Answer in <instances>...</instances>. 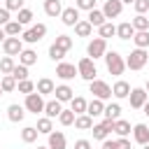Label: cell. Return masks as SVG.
<instances>
[{
	"instance_id": "d6986e66",
	"label": "cell",
	"mask_w": 149,
	"mask_h": 149,
	"mask_svg": "<svg viewBox=\"0 0 149 149\" xmlns=\"http://www.w3.org/2000/svg\"><path fill=\"white\" fill-rule=\"evenodd\" d=\"M133 35H135V28H133L130 21H123V23L116 26V37L119 40H133Z\"/></svg>"
},
{
	"instance_id": "4fadbf2b",
	"label": "cell",
	"mask_w": 149,
	"mask_h": 149,
	"mask_svg": "<svg viewBox=\"0 0 149 149\" xmlns=\"http://www.w3.org/2000/svg\"><path fill=\"white\" fill-rule=\"evenodd\" d=\"M61 21L65 23V26H70V28H74L81 19H79V9L77 7H65L63 9V14H61Z\"/></svg>"
},
{
	"instance_id": "6f0895ef",
	"label": "cell",
	"mask_w": 149,
	"mask_h": 149,
	"mask_svg": "<svg viewBox=\"0 0 149 149\" xmlns=\"http://www.w3.org/2000/svg\"><path fill=\"white\" fill-rule=\"evenodd\" d=\"M142 149H149V142H147V144H142Z\"/></svg>"
},
{
	"instance_id": "6125c7cd",
	"label": "cell",
	"mask_w": 149,
	"mask_h": 149,
	"mask_svg": "<svg viewBox=\"0 0 149 149\" xmlns=\"http://www.w3.org/2000/svg\"><path fill=\"white\" fill-rule=\"evenodd\" d=\"M147 65H149V61H147Z\"/></svg>"
},
{
	"instance_id": "74e56055",
	"label": "cell",
	"mask_w": 149,
	"mask_h": 149,
	"mask_svg": "<svg viewBox=\"0 0 149 149\" xmlns=\"http://www.w3.org/2000/svg\"><path fill=\"white\" fill-rule=\"evenodd\" d=\"M12 77L16 79V81H23V79H28V65H14V70H12Z\"/></svg>"
},
{
	"instance_id": "f1b7e54d",
	"label": "cell",
	"mask_w": 149,
	"mask_h": 149,
	"mask_svg": "<svg viewBox=\"0 0 149 149\" xmlns=\"http://www.w3.org/2000/svg\"><path fill=\"white\" fill-rule=\"evenodd\" d=\"M37 135H40L37 126H26V128L21 130V140H23V142H28V144H30V142H35V140H37Z\"/></svg>"
},
{
	"instance_id": "cb8c5ba5",
	"label": "cell",
	"mask_w": 149,
	"mask_h": 149,
	"mask_svg": "<svg viewBox=\"0 0 149 149\" xmlns=\"http://www.w3.org/2000/svg\"><path fill=\"white\" fill-rule=\"evenodd\" d=\"M133 42L137 49H149V30H135Z\"/></svg>"
},
{
	"instance_id": "f35d334b",
	"label": "cell",
	"mask_w": 149,
	"mask_h": 149,
	"mask_svg": "<svg viewBox=\"0 0 149 149\" xmlns=\"http://www.w3.org/2000/svg\"><path fill=\"white\" fill-rule=\"evenodd\" d=\"M74 119H77V114H74L72 109H63V112L58 114V121H61L63 126H72V123H74Z\"/></svg>"
},
{
	"instance_id": "836d02e7",
	"label": "cell",
	"mask_w": 149,
	"mask_h": 149,
	"mask_svg": "<svg viewBox=\"0 0 149 149\" xmlns=\"http://www.w3.org/2000/svg\"><path fill=\"white\" fill-rule=\"evenodd\" d=\"M21 30H23V26H21L19 21H9V23L5 26V33H7V37H19V35H21Z\"/></svg>"
},
{
	"instance_id": "ba28073f",
	"label": "cell",
	"mask_w": 149,
	"mask_h": 149,
	"mask_svg": "<svg viewBox=\"0 0 149 149\" xmlns=\"http://www.w3.org/2000/svg\"><path fill=\"white\" fill-rule=\"evenodd\" d=\"M91 130H93V140H100V142H102V140H107V135L114 130V121H112V119H105V121H100L98 126H93Z\"/></svg>"
},
{
	"instance_id": "91938a15",
	"label": "cell",
	"mask_w": 149,
	"mask_h": 149,
	"mask_svg": "<svg viewBox=\"0 0 149 149\" xmlns=\"http://www.w3.org/2000/svg\"><path fill=\"white\" fill-rule=\"evenodd\" d=\"M37 149H49V147H37Z\"/></svg>"
},
{
	"instance_id": "7dc6e473",
	"label": "cell",
	"mask_w": 149,
	"mask_h": 149,
	"mask_svg": "<svg viewBox=\"0 0 149 149\" xmlns=\"http://www.w3.org/2000/svg\"><path fill=\"white\" fill-rule=\"evenodd\" d=\"M23 2H26V0H7L5 7H7L9 12H19V9H23Z\"/></svg>"
},
{
	"instance_id": "2e32d148",
	"label": "cell",
	"mask_w": 149,
	"mask_h": 149,
	"mask_svg": "<svg viewBox=\"0 0 149 149\" xmlns=\"http://www.w3.org/2000/svg\"><path fill=\"white\" fill-rule=\"evenodd\" d=\"M47 137H49V144H47L49 149H65V147H68V142H65V135H63L61 130H51Z\"/></svg>"
},
{
	"instance_id": "30bf717a",
	"label": "cell",
	"mask_w": 149,
	"mask_h": 149,
	"mask_svg": "<svg viewBox=\"0 0 149 149\" xmlns=\"http://www.w3.org/2000/svg\"><path fill=\"white\" fill-rule=\"evenodd\" d=\"M79 74V70H77V65H72V63H58L56 65V77H61L63 81H70V79H74Z\"/></svg>"
},
{
	"instance_id": "8fae6325",
	"label": "cell",
	"mask_w": 149,
	"mask_h": 149,
	"mask_svg": "<svg viewBox=\"0 0 149 149\" xmlns=\"http://www.w3.org/2000/svg\"><path fill=\"white\" fill-rule=\"evenodd\" d=\"M130 107L133 109H142L144 107V102L149 100V93H147V88H130Z\"/></svg>"
},
{
	"instance_id": "816d5d0a",
	"label": "cell",
	"mask_w": 149,
	"mask_h": 149,
	"mask_svg": "<svg viewBox=\"0 0 149 149\" xmlns=\"http://www.w3.org/2000/svg\"><path fill=\"white\" fill-rule=\"evenodd\" d=\"M100 149H116V140H109V137L102 140V147Z\"/></svg>"
},
{
	"instance_id": "f907efd6",
	"label": "cell",
	"mask_w": 149,
	"mask_h": 149,
	"mask_svg": "<svg viewBox=\"0 0 149 149\" xmlns=\"http://www.w3.org/2000/svg\"><path fill=\"white\" fill-rule=\"evenodd\" d=\"M74 149H91V142L88 140H77L74 142Z\"/></svg>"
},
{
	"instance_id": "6da1fadb",
	"label": "cell",
	"mask_w": 149,
	"mask_h": 149,
	"mask_svg": "<svg viewBox=\"0 0 149 149\" xmlns=\"http://www.w3.org/2000/svg\"><path fill=\"white\" fill-rule=\"evenodd\" d=\"M105 65H107V72L109 74H123V70H126V61H123V56L119 54V51H107L105 56Z\"/></svg>"
},
{
	"instance_id": "680465c9",
	"label": "cell",
	"mask_w": 149,
	"mask_h": 149,
	"mask_svg": "<svg viewBox=\"0 0 149 149\" xmlns=\"http://www.w3.org/2000/svg\"><path fill=\"white\" fill-rule=\"evenodd\" d=\"M2 93H5V91H2V86H0V95H2Z\"/></svg>"
},
{
	"instance_id": "52a82bcc",
	"label": "cell",
	"mask_w": 149,
	"mask_h": 149,
	"mask_svg": "<svg viewBox=\"0 0 149 149\" xmlns=\"http://www.w3.org/2000/svg\"><path fill=\"white\" fill-rule=\"evenodd\" d=\"M44 35H47V26H44V23H35V26L28 28L26 33H21V40L28 42V44H35V42H40Z\"/></svg>"
},
{
	"instance_id": "ffe728a7",
	"label": "cell",
	"mask_w": 149,
	"mask_h": 149,
	"mask_svg": "<svg viewBox=\"0 0 149 149\" xmlns=\"http://www.w3.org/2000/svg\"><path fill=\"white\" fill-rule=\"evenodd\" d=\"M112 95L119 98V100H121V98H128V95H130V84L123 81V79H119V81L112 86Z\"/></svg>"
},
{
	"instance_id": "b9f144b4",
	"label": "cell",
	"mask_w": 149,
	"mask_h": 149,
	"mask_svg": "<svg viewBox=\"0 0 149 149\" xmlns=\"http://www.w3.org/2000/svg\"><path fill=\"white\" fill-rule=\"evenodd\" d=\"M65 54H68V51H63V49H61V47H56V44H51V47H49V58H51V61H58V63H61V61L65 58Z\"/></svg>"
},
{
	"instance_id": "7402d4cb",
	"label": "cell",
	"mask_w": 149,
	"mask_h": 149,
	"mask_svg": "<svg viewBox=\"0 0 149 149\" xmlns=\"http://www.w3.org/2000/svg\"><path fill=\"white\" fill-rule=\"evenodd\" d=\"M56 100H61V102H70L72 98H74V91L68 86V84H61V86H56Z\"/></svg>"
},
{
	"instance_id": "603a6c76",
	"label": "cell",
	"mask_w": 149,
	"mask_h": 149,
	"mask_svg": "<svg viewBox=\"0 0 149 149\" xmlns=\"http://www.w3.org/2000/svg\"><path fill=\"white\" fill-rule=\"evenodd\" d=\"M61 112H63V102H61V100H49V102L44 105V114H47L49 119H58Z\"/></svg>"
},
{
	"instance_id": "1f68e13d",
	"label": "cell",
	"mask_w": 149,
	"mask_h": 149,
	"mask_svg": "<svg viewBox=\"0 0 149 149\" xmlns=\"http://www.w3.org/2000/svg\"><path fill=\"white\" fill-rule=\"evenodd\" d=\"M98 33H100V37H105V40H107V37H114V35H116V26H114L112 21H105V23L98 28Z\"/></svg>"
},
{
	"instance_id": "8992f818",
	"label": "cell",
	"mask_w": 149,
	"mask_h": 149,
	"mask_svg": "<svg viewBox=\"0 0 149 149\" xmlns=\"http://www.w3.org/2000/svg\"><path fill=\"white\" fill-rule=\"evenodd\" d=\"M44 98H42V93H28L26 95V102H23V107H26V112H33V114H40V112H44Z\"/></svg>"
},
{
	"instance_id": "8d00e7d4",
	"label": "cell",
	"mask_w": 149,
	"mask_h": 149,
	"mask_svg": "<svg viewBox=\"0 0 149 149\" xmlns=\"http://www.w3.org/2000/svg\"><path fill=\"white\" fill-rule=\"evenodd\" d=\"M130 23H133L135 30H149V16H144V14H137Z\"/></svg>"
},
{
	"instance_id": "bcb514c9",
	"label": "cell",
	"mask_w": 149,
	"mask_h": 149,
	"mask_svg": "<svg viewBox=\"0 0 149 149\" xmlns=\"http://www.w3.org/2000/svg\"><path fill=\"white\" fill-rule=\"evenodd\" d=\"M133 7H135L137 14H144V12H149V0H135Z\"/></svg>"
},
{
	"instance_id": "f546056e",
	"label": "cell",
	"mask_w": 149,
	"mask_h": 149,
	"mask_svg": "<svg viewBox=\"0 0 149 149\" xmlns=\"http://www.w3.org/2000/svg\"><path fill=\"white\" fill-rule=\"evenodd\" d=\"M119 114H121V105L119 102H112V105H105V119H112V121H116L119 119Z\"/></svg>"
},
{
	"instance_id": "ac0fdd59",
	"label": "cell",
	"mask_w": 149,
	"mask_h": 149,
	"mask_svg": "<svg viewBox=\"0 0 149 149\" xmlns=\"http://www.w3.org/2000/svg\"><path fill=\"white\" fill-rule=\"evenodd\" d=\"M44 14L51 16V19L61 16V14H63V5H61V0H44Z\"/></svg>"
},
{
	"instance_id": "ab89813d",
	"label": "cell",
	"mask_w": 149,
	"mask_h": 149,
	"mask_svg": "<svg viewBox=\"0 0 149 149\" xmlns=\"http://www.w3.org/2000/svg\"><path fill=\"white\" fill-rule=\"evenodd\" d=\"M54 44H56V47H61L63 51H70V49H72V37H70V35H58Z\"/></svg>"
},
{
	"instance_id": "9f6ffc18",
	"label": "cell",
	"mask_w": 149,
	"mask_h": 149,
	"mask_svg": "<svg viewBox=\"0 0 149 149\" xmlns=\"http://www.w3.org/2000/svg\"><path fill=\"white\" fill-rule=\"evenodd\" d=\"M144 88H147V91H149V79H147V84H144Z\"/></svg>"
},
{
	"instance_id": "e0dca14e",
	"label": "cell",
	"mask_w": 149,
	"mask_h": 149,
	"mask_svg": "<svg viewBox=\"0 0 149 149\" xmlns=\"http://www.w3.org/2000/svg\"><path fill=\"white\" fill-rule=\"evenodd\" d=\"M86 114L93 116V119H95V116H102V114H105V102H102L100 98H93V100L86 105Z\"/></svg>"
},
{
	"instance_id": "277c9868",
	"label": "cell",
	"mask_w": 149,
	"mask_h": 149,
	"mask_svg": "<svg viewBox=\"0 0 149 149\" xmlns=\"http://www.w3.org/2000/svg\"><path fill=\"white\" fill-rule=\"evenodd\" d=\"M77 70H79V77H81V79H86V81H93V79H95V74H98L95 63H93V58H88V56H84V58L77 63Z\"/></svg>"
},
{
	"instance_id": "d4e9b609",
	"label": "cell",
	"mask_w": 149,
	"mask_h": 149,
	"mask_svg": "<svg viewBox=\"0 0 149 149\" xmlns=\"http://www.w3.org/2000/svg\"><path fill=\"white\" fill-rule=\"evenodd\" d=\"M105 19H107V16L102 14V9H91V12H88V19H86V21H88V23H91L93 28H100V26L105 23Z\"/></svg>"
},
{
	"instance_id": "681fc988",
	"label": "cell",
	"mask_w": 149,
	"mask_h": 149,
	"mask_svg": "<svg viewBox=\"0 0 149 149\" xmlns=\"http://www.w3.org/2000/svg\"><path fill=\"white\" fill-rule=\"evenodd\" d=\"M116 149H130V142H128L126 137H119V140H116Z\"/></svg>"
},
{
	"instance_id": "5b68a950",
	"label": "cell",
	"mask_w": 149,
	"mask_h": 149,
	"mask_svg": "<svg viewBox=\"0 0 149 149\" xmlns=\"http://www.w3.org/2000/svg\"><path fill=\"white\" fill-rule=\"evenodd\" d=\"M88 91L93 93V98H100V100L112 98V86H109L107 81H102V79H93V81H88Z\"/></svg>"
},
{
	"instance_id": "ee69618b",
	"label": "cell",
	"mask_w": 149,
	"mask_h": 149,
	"mask_svg": "<svg viewBox=\"0 0 149 149\" xmlns=\"http://www.w3.org/2000/svg\"><path fill=\"white\" fill-rule=\"evenodd\" d=\"M16 88H19V93H26V95H28V93H33V91H35V84H33L30 79H23V81H19V84H16Z\"/></svg>"
},
{
	"instance_id": "484cf974",
	"label": "cell",
	"mask_w": 149,
	"mask_h": 149,
	"mask_svg": "<svg viewBox=\"0 0 149 149\" xmlns=\"http://www.w3.org/2000/svg\"><path fill=\"white\" fill-rule=\"evenodd\" d=\"M19 63L30 68V65H35V63H37V54H35L33 49H23V51L19 54Z\"/></svg>"
},
{
	"instance_id": "44dd1931",
	"label": "cell",
	"mask_w": 149,
	"mask_h": 149,
	"mask_svg": "<svg viewBox=\"0 0 149 149\" xmlns=\"http://www.w3.org/2000/svg\"><path fill=\"white\" fill-rule=\"evenodd\" d=\"M35 91H37V93H42V95H49V93H54V91H56V84H54L49 77H42V79L35 84Z\"/></svg>"
},
{
	"instance_id": "60d3db41",
	"label": "cell",
	"mask_w": 149,
	"mask_h": 149,
	"mask_svg": "<svg viewBox=\"0 0 149 149\" xmlns=\"http://www.w3.org/2000/svg\"><path fill=\"white\" fill-rule=\"evenodd\" d=\"M14 65H16V63H14V58H12V56H5V58L0 61V72H2V74H12Z\"/></svg>"
},
{
	"instance_id": "7c38bea8",
	"label": "cell",
	"mask_w": 149,
	"mask_h": 149,
	"mask_svg": "<svg viewBox=\"0 0 149 149\" xmlns=\"http://www.w3.org/2000/svg\"><path fill=\"white\" fill-rule=\"evenodd\" d=\"M121 12H123V2L121 0H107L102 5V14L107 19H116V16H121Z\"/></svg>"
},
{
	"instance_id": "5bb4252c",
	"label": "cell",
	"mask_w": 149,
	"mask_h": 149,
	"mask_svg": "<svg viewBox=\"0 0 149 149\" xmlns=\"http://www.w3.org/2000/svg\"><path fill=\"white\" fill-rule=\"evenodd\" d=\"M23 116H26V107H23V105H16V102H12V105L7 107V119H9L12 123H19V121H23Z\"/></svg>"
},
{
	"instance_id": "4316f807",
	"label": "cell",
	"mask_w": 149,
	"mask_h": 149,
	"mask_svg": "<svg viewBox=\"0 0 149 149\" xmlns=\"http://www.w3.org/2000/svg\"><path fill=\"white\" fill-rule=\"evenodd\" d=\"M74 128H79V130H91V128H93V116H88V114H77Z\"/></svg>"
},
{
	"instance_id": "7bdbcfd3",
	"label": "cell",
	"mask_w": 149,
	"mask_h": 149,
	"mask_svg": "<svg viewBox=\"0 0 149 149\" xmlns=\"http://www.w3.org/2000/svg\"><path fill=\"white\" fill-rule=\"evenodd\" d=\"M16 21H19L21 26H28V23L33 21V12H30V9H26V7H23V9H19V16H16Z\"/></svg>"
},
{
	"instance_id": "4dcf8cb0",
	"label": "cell",
	"mask_w": 149,
	"mask_h": 149,
	"mask_svg": "<svg viewBox=\"0 0 149 149\" xmlns=\"http://www.w3.org/2000/svg\"><path fill=\"white\" fill-rule=\"evenodd\" d=\"M114 133H116L119 137H126V135H128V133H133V130H130V123H128V121L116 119V121H114Z\"/></svg>"
},
{
	"instance_id": "3957f363",
	"label": "cell",
	"mask_w": 149,
	"mask_h": 149,
	"mask_svg": "<svg viewBox=\"0 0 149 149\" xmlns=\"http://www.w3.org/2000/svg\"><path fill=\"white\" fill-rule=\"evenodd\" d=\"M86 54H88V58H102L105 54H107V40L105 37H93L91 42H88V47H86Z\"/></svg>"
},
{
	"instance_id": "9a60e30c",
	"label": "cell",
	"mask_w": 149,
	"mask_h": 149,
	"mask_svg": "<svg viewBox=\"0 0 149 149\" xmlns=\"http://www.w3.org/2000/svg\"><path fill=\"white\" fill-rule=\"evenodd\" d=\"M133 137L137 144H147L149 142V126L147 123H135L133 126Z\"/></svg>"
},
{
	"instance_id": "11a10c76",
	"label": "cell",
	"mask_w": 149,
	"mask_h": 149,
	"mask_svg": "<svg viewBox=\"0 0 149 149\" xmlns=\"http://www.w3.org/2000/svg\"><path fill=\"white\" fill-rule=\"evenodd\" d=\"M121 2H123V5H133L135 0H121Z\"/></svg>"
},
{
	"instance_id": "db71d44e",
	"label": "cell",
	"mask_w": 149,
	"mask_h": 149,
	"mask_svg": "<svg viewBox=\"0 0 149 149\" xmlns=\"http://www.w3.org/2000/svg\"><path fill=\"white\" fill-rule=\"evenodd\" d=\"M142 109H144V114H147V116H149V100H147V102H144V107H142Z\"/></svg>"
},
{
	"instance_id": "94428289",
	"label": "cell",
	"mask_w": 149,
	"mask_h": 149,
	"mask_svg": "<svg viewBox=\"0 0 149 149\" xmlns=\"http://www.w3.org/2000/svg\"><path fill=\"white\" fill-rule=\"evenodd\" d=\"M147 16H149V12H147Z\"/></svg>"
},
{
	"instance_id": "f5cc1de1",
	"label": "cell",
	"mask_w": 149,
	"mask_h": 149,
	"mask_svg": "<svg viewBox=\"0 0 149 149\" xmlns=\"http://www.w3.org/2000/svg\"><path fill=\"white\" fill-rule=\"evenodd\" d=\"M7 40V33H5V28H0V44Z\"/></svg>"
},
{
	"instance_id": "9c48e42d",
	"label": "cell",
	"mask_w": 149,
	"mask_h": 149,
	"mask_svg": "<svg viewBox=\"0 0 149 149\" xmlns=\"http://www.w3.org/2000/svg\"><path fill=\"white\" fill-rule=\"evenodd\" d=\"M2 51H5L7 56H19V54L23 51V40H21V37H7V40L2 42Z\"/></svg>"
},
{
	"instance_id": "f6af8a7d",
	"label": "cell",
	"mask_w": 149,
	"mask_h": 149,
	"mask_svg": "<svg viewBox=\"0 0 149 149\" xmlns=\"http://www.w3.org/2000/svg\"><path fill=\"white\" fill-rule=\"evenodd\" d=\"M74 7H77V9H86V12H91V9H95V0H77Z\"/></svg>"
},
{
	"instance_id": "7a4b0ae2",
	"label": "cell",
	"mask_w": 149,
	"mask_h": 149,
	"mask_svg": "<svg viewBox=\"0 0 149 149\" xmlns=\"http://www.w3.org/2000/svg\"><path fill=\"white\" fill-rule=\"evenodd\" d=\"M147 61H149L147 49H135V51L128 54V58H126V68H128V70H142V68L147 65Z\"/></svg>"
},
{
	"instance_id": "d6a6232c",
	"label": "cell",
	"mask_w": 149,
	"mask_h": 149,
	"mask_svg": "<svg viewBox=\"0 0 149 149\" xmlns=\"http://www.w3.org/2000/svg\"><path fill=\"white\" fill-rule=\"evenodd\" d=\"M37 130H40L42 135H49V133L54 130V121H51L49 116H42V119H37Z\"/></svg>"
},
{
	"instance_id": "83f0119b",
	"label": "cell",
	"mask_w": 149,
	"mask_h": 149,
	"mask_svg": "<svg viewBox=\"0 0 149 149\" xmlns=\"http://www.w3.org/2000/svg\"><path fill=\"white\" fill-rule=\"evenodd\" d=\"M86 105H88V102H86L81 95H74V98L70 100V109H72L74 114H86Z\"/></svg>"
},
{
	"instance_id": "e575fe53",
	"label": "cell",
	"mask_w": 149,
	"mask_h": 149,
	"mask_svg": "<svg viewBox=\"0 0 149 149\" xmlns=\"http://www.w3.org/2000/svg\"><path fill=\"white\" fill-rule=\"evenodd\" d=\"M74 33H77L79 37H88V35L93 33V26H91L88 21H79V23L74 26Z\"/></svg>"
},
{
	"instance_id": "d590c367",
	"label": "cell",
	"mask_w": 149,
	"mask_h": 149,
	"mask_svg": "<svg viewBox=\"0 0 149 149\" xmlns=\"http://www.w3.org/2000/svg\"><path fill=\"white\" fill-rule=\"evenodd\" d=\"M16 84H19V81H16L12 74H5V77L0 79V86H2V91H5V93H12V91L16 88Z\"/></svg>"
},
{
	"instance_id": "c3c4849f",
	"label": "cell",
	"mask_w": 149,
	"mask_h": 149,
	"mask_svg": "<svg viewBox=\"0 0 149 149\" xmlns=\"http://www.w3.org/2000/svg\"><path fill=\"white\" fill-rule=\"evenodd\" d=\"M12 19H9V9L7 7H0V26H7Z\"/></svg>"
}]
</instances>
